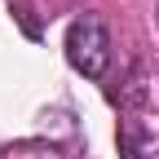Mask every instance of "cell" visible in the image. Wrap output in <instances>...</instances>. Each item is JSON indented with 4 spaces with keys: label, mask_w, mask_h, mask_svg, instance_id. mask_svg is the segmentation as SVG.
<instances>
[{
    "label": "cell",
    "mask_w": 159,
    "mask_h": 159,
    "mask_svg": "<svg viewBox=\"0 0 159 159\" xmlns=\"http://www.w3.org/2000/svg\"><path fill=\"white\" fill-rule=\"evenodd\" d=\"M66 57H71V66L84 75V80H102L106 66H111V31L102 18H75L71 31H66Z\"/></svg>",
    "instance_id": "cell-1"
}]
</instances>
